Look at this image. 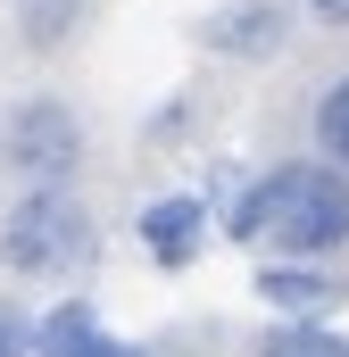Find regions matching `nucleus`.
I'll list each match as a JSON object with an SVG mask.
<instances>
[{"mask_svg":"<svg viewBox=\"0 0 349 357\" xmlns=\"http://www.w3.org/2000/svg\"><path fill=\"white\" fill-rule=\"evenodd\" d=\"M233 250H291V258H341L349 250V167L333 158H274L250 167V183L225 208Z\"/></svg>","mask_w":349,"mask_h":357,"instance_id":"obj_1","label":"nucleus"},{"mask_svg":"<svg viewBox=\"0 0 349 357\" xmlns=\"http://www.w3.org/2000/svg\"><path fill=\"white\" fill-rule=\"evenodd\" d=\"M0 266L17 282H75L100 266V216L75 183H17L0 216Z\"/></svg>","mask_w":349,"mask_h":357,"instance_id":"obj_2","label":"nucleus"},{"mask_svg":"<svg viewBox=\"0 0 349 357\" xmlns=\"http://www.w3.org/2000/svg\"><path fill=\"white\" fill-rule=\"evenodd\" d=\"M84 116L67 91H25L0 108V167L17 183H75L84 175Z\"/></svg>","mask_w":349,"mask_h":357,"instance_id":"obj_3","label":"nucleus"},{"mask_svg":"<svg viewBox=\"0 0 349 357\" xmlns=\"http://www.w3.org/2000/svg\"><path fill=\"white\" fill-rule=\"evenodd\" d=\"M216 233H225V216H216V199H208V191H158V199H142V208H133V241H142V258H150L158 274L200 266Z\"/></svg>","mask_w":349,"mask_h":357,"instance_id":"obj_4","label":"nucleus"},{"mask_svg":"<svg viewBox=\"0 0 349 357\" xmlns=\"http://www.w3.org/2000/svg\"><path fill=\"white\" fill-rule=\"evenodd\" d=\"M299 33V0H216L200 17V50L225 59V67H266L283 59Z\"/></svg>","mask_w":349,"mask_h":357,"instance_id":"obj_5","label":"nucleus"},{"mask_svg":"<svg viewBox=\"0 0 349 357\" xmlns=\"http://www.w3.org/2000/svg\"><path fill=\"white\" fill-rule=\"evenodd\" d=\"M250 291L266 316H341L349 307V274L333 258H291V250H266Z\"/></svg>","mask_w":349,"mask_h":357,"instance_id":"obj_6","label":"nucleus"},{"mask_svg":"<svg viewBox=\"0 0 349 357\" xmlns=\"http://www.w3.org/2000/svg\"><path fill=\"white\" fill-rule=\"evenodd\" d=\"M34 357H158V349H150V341H125V333L100 316V299L67 291V299H50V307L34 316Z\"/></svg>","mask_w":349,"mask_h":357,"instance_id":"obj_7","label":"nucleus"},{"mask_svg":"<svg viewBox=\"0 0 349 357\" xmlns=\"http://www.w3.org/2000/svg\"><path fill=\"white\" fill-rule=\"evenodd\" d=\"M250 357H349V333L333 316H274L250 341Z\"/></svg>","mask_w":349,"mask_h":357,"instance_id":"obj_8","label":"nucleus"},{"mask_svg":"<svg viewBox=\"0 0 349 357\" xmlns=\"http://www.w3.org/2000/svg\"><path fill=\"white\" fill-rule=\"evenodd\" d=\"M308 150L333 158V167H349V67H333L316 84V100H308Z\"/></svg>","mask_w":349,"mask_h":357,"instance_id":"obj_9","label":"nucleus"},{"mask_svg":"<svg viewBox=\"0 0 349 357\" xmlns=\"http://www.w3.org/2000/svg\"><path fill=\"white\" fill-rule=\"evenodd\" d=\"M91 0H17V42L25 50H67L84 33Z\"/></svg>","mask_w":349,"mask_h":357,"instance_id":"obj_10","label":"nucleus"},{"mask_svg":"<svg viewBox=\"0 0 349 357\" xmlns=\"http://www.w3.org/2000/svg\"><path fill=\"white\" fill-rule=\"evenodd\" d=\"M0 357H34V316L17 299H0Z\"/></svg>","mask_w":349,"mask_h":357,"instance_id":"obj_11","label":"nucleus"},{"mask_svg":"<svg viewBox=\"0 0 349 357\" xmlns=\"http://www.w3.org/2000/svg\"><path fill=\"white\" fill-rule=\"evenodd\" d=\"M299 17L325 25V33H349V0H299Z\"/></svg>","mask_w":349,"mask_h":357,"instance_id":"obj_12","label":"nucleus"}]
</instances>
